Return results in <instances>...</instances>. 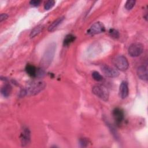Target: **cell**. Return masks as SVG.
Returning a JSON list of instances; mask_svg holds the SVG:
<instances>
[{
    "mask_svg": "<svg viewBox=\"0 0 148 148\" xmlns=\"http://www.w3.org/2000/svg\"><path fill=\"white\" fill-rule=\"evenodd\" d=\"M46 86V83L42 80H35L29 83L27 86L22 90L20 93V97L34 95L42 91Z\"/></svg>",
    "mask_w": 148,
    "mask_h": 148,
    "instance_id": "cell-1",
    "label": "cell"
},
{
    "mask_svg": "<svg viewBox=\"0 0 148 148\" xmlns=\"http://www.w3.org/2000/svg\"><path fill=\"white\" fill-rule=\"evenodd\" d=\"M56 49V44L54 42H52L48 45L41 60L42 68H47L50 65L54 57Z\"/></svg>",
    "mask_w": 148,
    "mask_h": 148,
    "instance_id": "cell-2",
    "label": "cell"
},
{
    "mask_svg": "<svg viewBox=\"0 0 148 148\" xmlns=\"http://www.w3.org/2000/svg\"><path fill=\"white\" fill-rule=\"evenodd\" d=\"M94 94L104 101L109 99V91L106 87L102 85H95L92 88Z\"/></svg>",
    "mask_w": 148,
    "mask_h": 148,
    "instance_id": "cell-3",
    "label": "cell"
},
{
    "mask_svg": "<svg viewBox=\"0 0 148 148\" xmlns=\"http://www.w3.org/2000/svg\"><path fill=\"white\" fill-rule=\"evenodd\" d=\"M113 63L116 68L121 71H126L129 66L127 59L121 55L116 56L113 60Z\"/></svg>",
    "mask_w": 148,
    "mask_h": 148,
    "instance_id": "cell-4",
    "label": "cell"
},
{
    "mask_svg": "<svg viewBox=\"0 0 148 148\" xmlns=\"http://www.w3.org/2000/svg\"><path fill=\"white\" fill-rule=\"evenodd\" d=\"M128 51L130 56L136 57L139 56L143 53V46L140 43H132L130 46Z\"/></svg>",
    "mask_w": 148,
    "mask_h": 148,
    "instance_id": "cell-5",
    "label": "cell"
},
{
    "mask_svg": "<svg viewBox=\"0 0 148 148\" xmlns=\"http://www.w3.org/2000/svg\"><path fill=\"white\" fill-rule=\"evenodd\" d=\"M105 31V26L103 24L99 22H96L94 23L90 28L87 30V34L90 35H94L98 34H100Z\"/></svg>",
    "mask_w": 148,
    "mask_h": 148,
    "instance_id": "cell-6",
    "label": "cell"
},
{
    "mask_svg": "<svg viewBox=\"0 0 148 148\" xmlns=\"http://www.w3.org/2000/svg\"><path fill=\"white\" fill-rule=\"evenodd\" d=\"M101 70L103 74L109 77H116L119 75V72L116 69L107 65H103Z\"/></svg>",
    "mask_w": 148,
    "mask_h": 148,
    "instance_id": "cell-7",
    "label": "cell"
},
{
    "mask_svg": "<svg viewBox=\"0 0 148 148\" xmlns=\"http://www.w3.org/2000/svg\"><path fill=\"white\" fill-rule=\"evenodd\" d=\"M112 115L116 124L118 125H120L124 118V114L123 110L120 108H116L113 109L112 112Z\"/></svg>",
    "mask_w": 148,
    "mask_h": 148,
    "instance_id": "cell-8",
    "label": "cell"
},
{
    "mask_svg": "<svg viewBox=\"0 0 148 148\" xmlns=\"http://www.w3.org/2000/svg\"><path fill=\"white\" fill-rule=\"evenodd\" d=\"M21 141L23 146L27 145L30 142V131L27 127L23 130L21 134Z\"/></svg>",
    "mask_w": 148,
    "mask_h": 148,
    "instance_id": "cell-9",
    "label": "cell"
},
{
    "mask_svg": "<svg viewBox=\"0 0 148 148\" xmlns=\"http://www.w3.org/2000/svg\"><path fill=\"white\" fill-rule=\"evenodd\" d=\"M129 90L128 84L126 82H122L119 88V95L122 99H125L128 95Z\"/></svg>",
    "mask_w": 148,
    "mask_h": 148,
    "instance_id": "cell-10",
    "label": "cell"
},
{
    "mask_svg": "<svg viewBox=\"0 0 148 148\" xmlns=\"http://www.w3.org/2000/svg\"><path fill=\"white\" fill-rule=\"evenodd\" d=\"M138 76L143 80L146 81L147 80V67L145 66H140L137 69Z\"/></svg>",
    "mask_w": 148,
    "mask_h": 148,
    "instance_id": "cell-11",
    "label": "cell"
},
{
    "mask_svg": "<svg viewBox=\"0 0 148 148\" xmlns=\"http://www.w3.org/2000/svg\"><path fill=\"white\" fill-rule=\"evenodd\" d=\"M65 17L64 16H61L58 18H57L56 20H54L48 27V31L50 32L53 31L61 23L62 21L64 20Z\"/></svg>",
    "mask_w": 148,
    "mask_h": 148,
    "instance_id": "cell-12",
    "label": "cell"
},
{
    "mask_svg": "<svg viewBox=\"0 0 148 148\" xmlns=\"http://www.w3.org/2000/svg\"><path fill=\"white\" fill-rule=\"evenodd\" d=\"M25 71L29 76L36 77L38 69L34 65L31 64H27L25 66Z\"/></svg>",
    "mask_w": 148,
    "mask_h": 148,
    "instance_id": "cell-13",
    "label": "cell"
},
{
    "mask_svg": "<svg viewBox=\"0 0 148 148\" xmlns=\"http://www.w3.org/2000/svg\"><path fill=\"white\" fill-rule=\"evenodd\" d=\"M1 92L2 95L5 97H8L10 95L12 92V87L9 84H5L1 88Z\"/></svg>",
    "mask_w": 148,
    "mask_h": 148,
    "instance_id": "cell-14",
    "label": "cell"
},
{
    "mask_svg": "<svg viewBox=\"0 0 148 148\" xmlns=\"http://www.w3.org/2000/svg\"><path fill=\"white\" fill-rule=\"evenodd\" d=\"M75 36L72 34H68L67 35L64 39V45L65 46H67L68 45H69L71 43H72L75 40Z\"/></svg>",
    "mask_w": 148,
    "mask_h": 148,
    "instance_id": "cell-15",
    "label": "cell"
},
{
    "mask_svg": "<svg viewBox=\"0 0 148 148\" xmlns=\"http://www.w3.org/2000/svg\"><path fill=\"white\" fill-rule=\"evenodd\" d=\"M43 27L42 25H38L36 27H35V28H34V29L31 31V33H30V37L34 38L35 37L36 35H37L38 34H39L43 29Z\"/></svg>",
    "mask_w": 148,
    "mask_h": 148,
    "instance_id": "cell-16",
    "label": "cell"
},
{
    "mask_svg": "<svg viewBox=\"0 0 148 148\" xmlns=\"http://www.w3.org/2000/svg\"><path fill=\"white\" fill-rule=\"evenodd\" d=\"M135 4V1L134 0H128L125 3V8L127 10H131L133 8Z\"/></svg>",
    "mask_w": 148,
    "mask_h": 148,
    "instance_id": "cell-17",
    "label": "cell"
},
{
    "mask_svg": "<svg viewBox=\"0 0 148 148\" xmlns=\"http://www.w3.org/2000/svg\"><path fill=\"white\" fill-rule=\"evenodd\" d=\"M92 77H93V79L98 82L101 81L103 79V77L97 71H94L92 73Z\"/></svg>",
    "mask_w": 148,
    "mask_h": 148,
    "instance_id": "cell-18",
    "label": "cell"
},
{
    "mask_svg": "<svg viewBox=\"0 0 148 148\" xmlns=\"http://www.w3.org/2000/svg\"><path fill=\"white\" fill-rule=\"evenodd\" d=\"M109 32V34H110V36L112 38L117 39V38H118L119 37V33L118 31L115 29H113V28L110 29Z\"/></svg>",
    "mask_w": 148,
    "mask_h": 148,
    "instance_id": "cell-19",
    "label": "cell"
},
{
    "mask_svg": "<svg viewBox=\"0 0 148 148\" xmlns=\"http://www.w3.org/2000/svg\"><path fill=\"white\" fill-rule=\"evenodd\" d=\"M55 4V1L53 0H49L48 1H47L45 5H44V8L45 10H49L50 8H51Z\"/></svg>",
    "mask_w": 148,
    "mask_h": 148,
    "instance_id": "cell-20",
    "label": "cell"
},
{
    "mask_svg": "<svg viewBox=\"0 0 148 148\" xmlns=\"http://www.w3.org/2000/svg\"><path fill=\"white\" fill-rule=\"evenodd\" d=\"M79 143L81 145V146L82 147H86L88 145V143H89V141L88 139H87V138H81L79 140Z\"/></svg>",
    "mask_w": 148,
    "mask_h": 148,
    "instance_id": "cell-21",
    "label": "cell"
},
{
    "mask_svg": "<svg viewBox=\"0 0 148 148\" xmlns=\"http://www.w3.org/2000/svg\"><path fill=\"white\" fill-rule=\"evenodd\" d=\"M40 3V1L39 0H32L29 2L30 5H31L33 6H38Z\"/></svg>",
    "mask_w": 148,
    "mask_h": 148,
    "instance_id": "cell-22",
    "label": "cell"
},
{
    "mask_svg": "<svg viewBox=\"0 0 148 148\" xmlns=\"http://www.w3.org/2000/svg\"><path fill=\"white\" fill-rule=\"evenodd\" d=\"M8 17V15L6 13H2L0 15V22H2L3 20L6 19Z\"/></svg>",
    "mask_w": 148,
    "mask_h": 148,
    "instance_id": "cell-23",
    "label": "cell"
}]
</instances>
